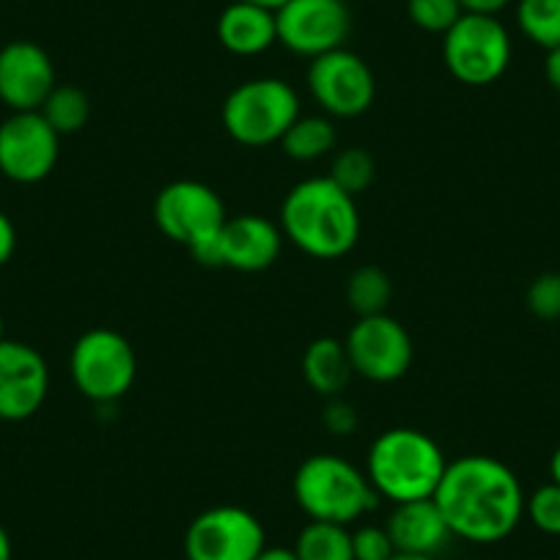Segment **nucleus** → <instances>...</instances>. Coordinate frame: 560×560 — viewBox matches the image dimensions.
<instances>
[{"mask_svg":"<svg viewBox=\"0 0 560 560\" xmlns=\"http://www.w3.org/2000/svg\"><path fill=\"white\" fill-rule=\"evenodd\" d=\"M385 530L396 552L409 555H438L454 538L434 498L396 503L387 516Z\"/></svg>","mask_w":560,"mask_h":560,"instance_id":"f3484780","label":"nucleus"},{"mask_svg":"<svg viewBox=\"0 0 560 560\" xmlns=\"http://www.w3.org/2000/svg\"><path fill=\"white\" fill-rule=\"evenodd\" d=\"M225 203L218 192L203 182L176 179L165 185L154 198V223L187 250L209 245L225 223Z\"/></svg>","mask_w":560,"mask_h":560,"instance_id":"6e6552de","label":"nucleus"},{"mask_svg":"<svg viewBox=\"0 0 560 560\" xmlns=\"http://www.w3.org/2000/svg\"><path fill=\"white\" fill-rule=\"evenodd\" d=\"M0 341H7V322H3V314H0Z\"/></svg>","mask_w":560,"mask_h":560,"instance_id":"58836bf2","label":"nucleus"},{"mask_svg":"<svg viewBox=\"0 0 560 560\" xmlns=\"http://www.w3.org/2000/svg\"><path fill=\"white\" fill-rule=\"evenodd\" d=\"M322 423H325L327 432H332L336 438H349V434H354V429H358L360 423L358 409L349 401H343L341 396L327 398V407L325 412H322Z\"/></svg>","mask_w":560,"mask_h":560,"instance_id":"c756f323","label":"nucleus"},{"mask_svg":"<svg viewBox=\"0 0 560 560\" xmlns=\"http://www.w3.org/2000/svg\"><path fill=\"white\" fill-rule=\"evenodd\" d=\"M280 231L305 256L336 261L360 240L358 201L330 176H311L298 182L280 203Z\"/></svg>","mask_w":560,"mask_h":560,"instance_id":"f03ea898","label":"nucleus"},{"mask_svg":"<svg viewBox=\"0 0 560 560\" xmlns=\"http://www.w3.org/2000/svg\"><path fill=\"white\" fill-rule=\"evenodd\" d=\"M549 478H552V483L560 487V445L555 448V454L549 456Z\"/></svg>","mask_w":560,"mask_h":560,"instance_id":"c9c22d12","label":"nucleus"},{"mask_svg":"<svg viewBox=\"0 0 560 560\" xmlns=\"http://www.w3.org/2000/svg\"><path fill=\"white\" fill-rule=\"evenodd\" d=\"M352 552L354 560H390L396 552L385 525H363L352 533Z\"/></svg>","mask_w":560,"mask_h":560,"instance_id":"c85d7f7f","label":"nucleus"},{"mask_svg":"<svg viewBox=\"0 0 560 560\" xmlns=\"http://www.w3.org/2000/svg\"><path fill=\"white\" fill-rule=\"evenodd\" d=\"M514 45L511 34L492 14L465 12L443 36V61L451 78L483 89L509 72Z\"/></svg>","mask_w":560,"mask_h":560,"instance_id":"423d86ee","label":"nucleus"},{"mask_svg":"<svg viewBox=\"0 0 560 560\" xmlns=\"http://www.w3.org/2000/svg\"><path fill=\"white\" fill-rule=\"evenodd\" d=\"M61 135L39 110L12 113L0 121V174L14 185H36L56 171Z\"/></svg>","mask_w":560,"mask_h":560,"instance_id":"9b49d317","label":"nucleus"},{"mask_svg":"<svg viewBox=\"0 0 560 560\" xmlns=\"http://www.w3.org/2000/svg\"><path fill=\"white\" fill-rule=\"evenodd\" d=\"M14 250H18V229H14L12 218L0 209V267L12 261Z\"/></svg>","mask_w":560,"mask_h":560,"instance_id":"7c9ffc66","label":"nucleus"},{"mask_svg":"<svg viewBox=\"0 0 560 560\" xmlns=\"http://www.w3.org/2000/svg\"><path fill=\"white\" fill-rule=\"evenodd\" d=\"M544 78L560 94V47L547 50V58H544Z\"/></svg>","mask_w":560,"mask_h":560,"instance_id":"473e14b6","label":"nucleus"},{"mask_svg":"<svg viewBox=\"0 0 560 560\" xmlns=\"http://www.w3.org/2000/svg\"><path fill=\"white\" fill-rule=\"evenodd\" d=\"M292 492L308 520L347 527L369 514L380 500L369 476L336 454L308 456L294 472Z\"/></svg>","mask_w":560,"mask_h":560,"instance_id":"20e7f679","label":"nucleus"},{"mask_svg":"<svg viewBox=\"0 0 560 560\" xmlns=\"http://www.w3.org/2000/svg\"><path fill=\"white\" fill-rule=\"evenodd\" d=\"M393 300L390 275L374 264H363L347 280V303L358 316L387 314Z\"/></svg>","mask_w":560,"mask_h":560,"instance_id":"4be33fe9","label":"nucleus"},{"mask_svg":"<svg viewBox=\"0 0 560 560\" xmlns=\"http://www.w3.org/2000/svg\"><path fill=\"white\" fill-rule=\"evenodd\" d=\"M298 560H354L352 530L336 522L311 520L294 541Z\"/></svg>","mask_w":560,"mask_h":560,"instance_id":"412c9836","label":"nucleus"},{"mask_svg":"<svg viewBox=\"0 0 560 560\" xmlns=\"http://www.w3.org/2000/svg\"><path fill=\"white\" fill-rule=\"evenodd\" d=\"M267 549V530L242 505H212L187 525V560H256Z\"/></svg>","mask_w":560,"mask_h":560,"instance_id":"1a4fd4ad","label":"nucleus"},{"mask_svg":"<svg viewBox=\"0 0 560 560\" xmlns=\"http://www.w3.org/2000/svg\"><path fill=\"white\" fill-rule=\"evenodd\" d=\"M42 116L47 118L58 135H74L89 124L91 116V100L83 89L78 85H56L45 105L39 107Z\"/></svg>","mask_w":560,"mask_h":560,"instance_id":"5701e85b","label":"nucleus"},{"mask_svg":"<svg viewBox=\"0 0 560 560\" xmlns=\"http://www.w3.org/2000/svg\"><path fill=\"white\" fill-rule=\"evenodd\" d=\"M336 143L338 132L327 116H300L280 138V149L298 163H316L327 158Z\"/></svg>","mask_w":560,"mask_h":560,"instance_id":"aec40b11","label":"nucleus"},{"mask_svg":"<svg viewBox=\"0 0 560 560\" xmlns=\"http://www.w3.org/2000/svg\"><path fill=\"white\" fill-rule=\"evenodd\" d=\"M448 467L443 448L427 432L396 427L371 443L365 476L380 498L396 503L434 498Z\"/></svg>","mask_w":560,"mask_h":560,"instance_id":"7ed1b4c3","label":"nucleus"},{"mask_svg":"<svg viewBox=\"0 0 560 560\" xmlns=\"http://www.w3.org/2000/svg\"><path fill=\"white\" fill-rule=\"evenodd\" d=\"M278 42L300 58H319L338 50L352 31L343 0H287L275 9Z\"/></svg>","mask_w":560,"mask_h":560,"instance_id":"ddd939ff","label":"nucleus"},{"mask_svg":"<svg viewBox=\"0 0 560 560\" xmlns=\"http://www.w3.org/2000/svg\"><path fill=\"white\" fill-rule=\"evenodd\" d=\"M527 311L538 319H560V272H544L533 280L525 294Z\"/></svg>","mask_w":560,"mask_h":560,"instance_id":"cd10ccee","label":"nucleus"},{"mask_svg":"<svg viewBox=\"0 0 560 560\" xmlns=\"http://www.w3.org/2000/svg\"><path fill=\"white\" fill-rule=\"evenodd\" d=\"M451 533L472 544H498L525 516V489L505 462L487 454H467L448 462L434 492Z\"/></svg>","mask_w":560,"mask_h":560,"instance_id":"f257e3e1","label":"nucleus"},{"mask_svg":"<svg viewBox=\"0 0 560 560\" xmlns=\"http://www.w3.org/2000/svg\"><path fill=\"white\" fill-rule=\"evenodd\" d=\"M74 387L96 404H113L127 396L138 376V354L127 336L110 327H94L74 341L69 354Z\"/></svg>","mask_w":560,"mask_h":560,"instance_id":"0eeeda50","label":"nucleus"},{"mask_svg":"<svg viewBox=\"0 0 560 560\" xmlns=\"http://www.w3.org/2000/svg\"><path fill=\"white\" fill-rule=\"evenodd\" d=\"M462 9L470 14H492V18H498L500 12H503L505 7H511L514 0H459Z\"/></svg>","mask_w":560,"mask_h":560,"instance_id":"2f4dec72","label":"nucleus"},{"mask_svg":"<svg viewBox=\"0 0 560 560\" xmlns=\"http://www.w3.org/2000/svg\"><path fill=\"white\" fill-rule=\"evenodd\" d=\"M308 91L327 116L358 118L374 105L376 80L358 52L338 47L325 56L311 58Z\"/></svg>","mask_w":560,"mask_h":560,"instance_id":"9d476101","label":"nucleus"},{"mask_svg":"<svg viewBox=\"0 0 560 560\" xmlns=\"http://www.w3.org/2000/svg\"><path fill=\"white\" fill-rule=\"evenodd\" d=\"M303 376L311 390L319 396H341L354 376L343 341L327 336L311 341L303 352Z\"/></svg>","mask_w":560,"mask_h":560,"instance_id":"6ab92c4d","label":"nucleus"},{"mask_svg":"<svg viewBox=\"0 0 560 560\" xmlns=\"http://www.w3.org/2000/svg\"><path fill=\"white\" fill-rule=\"evenodd\" d=\"M525 516L547 536H560V487L544 483L530 498H525Z\"/></svg>","mask_w":560,"mask_h":560,"instance_id":"bb28decb","label":"nucleus"},{"mask_svg":"<svg viewBox=\"0 0 560 560\" xmlns=\"http://www.w3.org/2000/svg\"><path fill=\"white\" fill-rule=\"evenodd\" d=\"M374 176H376L374 158H371V154L360 147L338 152L336 160H332V165H330V179L336 182L343 192H349V196H354V198L374 185Z\"/></svg>","mask_w":560,"mask_h":560,"instance_id":"393cba45","label":"nucleus"},{"mask_svg":"<svg viewBox=\"0 0 560 560\" xmlns=\"http://www.w3.org/2000/svg\"><path fill=\"white\" fill-rule=\"evenodd\" d=\"M283 231L278 223L261 214H236L225 218L218 242V267L236 269V272H264L272 267L283 250Z\"/></svg>","mask_w":560,"mask_h":560,"instance_id":"dca6fc26","label":"nucleus"},{"mask_svg":"<svg viewBox=\"0 0 560 560\" xmlns=\"http://www.w3.org/2000/svg\"><path fill=\"white\" fill-rule=\"evenodd\" d=\"M218 39L231 56H261V52H267L278 42L275 9L231 0L218 18Z\"/></svg>","mask_w":560,"mask_h":560,"instance_id":"a211bd4d","label":"nucleus"},{"mask_svg":"<svg viewBox=\"0 0 560 560\" xmlns=\"http://www.w3.org/2000/svg\"><path fill=\"white\" fill-rule=\"evenodd\" d=\"M390 560H438L434 555H409V552H393Z\"/></svg>","mask_w":560,"mask_h":560,"instance_id":"e433bc0d","label":"nucleus"},{"mask_svg":"<svg viewBox=\"0 0 560 560\" xmlns=\"http://www.w3.org/2000/svg\"><path fill=\"white\" fill-rule=\"evenodd\" d=\"M343 347L354 374L380 385L401 380L415 358L412 336L390 314L358 316Z\"/></svg>","mask_w":560,"mask_h":560,"instance_id":"f8f14e48","label":"nucleus"},{"mask_svg":"<svg viewBox=\"0 0 560 560\" xmlns=\"http://www.w3.org/2000/svg\"><path fill=\"white\" fill-rule=\"evenodd\" d=\"M256 560H298V555H294V549L287 547H267Z\"/></svg>","mask_w":560,"mask_h":560,"instance_id":"72a5a7b5","label":"nucleus"},{"mask_svg":"<svg viewBox=\"0 0 560 560\" xmlns=\"http://www.w3.org/2000/svg\"><path fill=\"white\" fill-rule=\"evenodd\" d=\"M462 14L459 0H407V18L427 34L445 36Z\"/></svg>","mask_w":560,"mask_h":560,"instance_id":"a878e982","label":"nucleus"},{"mask_svg":"<svg viewBox=\"0 0 560 560\" xmlns=\"http://www.w3.org/2000/svg\"><path fill=\"white\" fill-rule=\"evenodd\" d=\"M516 25L541 50L560 47V0H516Z\"/></svg>","mask_w":560,"mask_h":560,"instance_id":"b1692460","label":"nucleus"},{"mask_svg":"<svg viewBox=\"0 0 560 560\" xmlns=\"http://www.w3.org/2000/svg\"><path fill=\"white\" fill-rule=\"evenodd\" d=\"M300 113V96L280 78H253L236 85L223 102V127L231 140L247 149L280 143Z\"/></svg>","mask_w":560,"mask_h":560,"instance_id":"39448f33","label":"nucleus"},{"mask_svg":"<svg viewBox=\"0 0 560 560\" xmlns=\"http://www.w3.org/2000/svg\"><path fill=\"white\" fill-rule=\"evenodd\" d=\"M0 560H12V538L3 525H0Z\"/></svg>","mask_w":560,"mask_h":560,"instance_id":"f704fd0d","label":"nucleus"},{"mask_svg":"<svg viewBox=\"0 0 560 560\" xmlns=\"http://www.w3.org/2000/svg\"><path fill=\"white\" fill-rule=\"evenodd\" d=\"M56 85V67L45 47L28 39L0 47V102L9 110H39Z\"/></svg>","mask_w":560,"mask_h":560,"instance_id":"2eb2a0df","label":"nucleus"},{"mask_svg":"<svg viewBox=\"0 0 560 560\" xmlns=\"http://www.w3.org/2000/svg\"><path fill=\"white\" fill-rule=\"evenodd\" d=\"M50 393V369L36 347L0 341V420L20 423L34 418Z\"/></svg>","mask_w":560,"mask_h":560,"instance_id":"4468645a","label":"nucleus"},{"mask_svg":"<svg viewBox=\"0 0 560 560\" xmlns=\"http://www.w3.org/2000/svg\"><path fill=\"white\" fill-rule=\"evenodd\" d=\"M242 3H256V7H267V9H280L287 0H242Z\"/></svg>","mask_w":560,"mask_h":560,"instance_id":"4c0bfd02","label":"nucleus"}]
</instances>
